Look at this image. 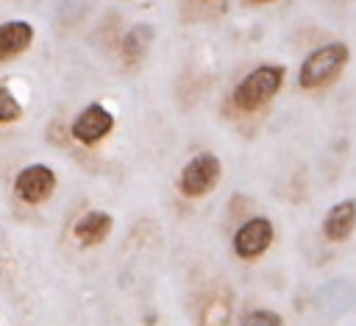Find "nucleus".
Returning a JSON list of instances; mask_svg holds the SVG:
<instances>
[{"instance_id":"nucleus-1","label":"nucleus","mask_w":356,"mask_h":326,"mask_svg":"<svg viewBox=\"0 0 356 326\" xmlns=\"http://www.w3.org/2000/svg\"><path fill=\"white\" fill-rule=\"evenodd\" d=\"M284 81H286L284 64H259L250 72H245V78L234 86L231 106L242 114H253V111L264 109L284 89Z\"/></svg>"},{"instance_id":"nucleus-2","label":"nucleus","mask_w":356,"mask_h":326,"mask_svg":"<svg viewBox=\"0 0 356 326\" xmlns=\"http://www.w3.org/2000/svg\"><path fill=\"white\" fill-rule=\"evenodd\" d=\"M350 61V47L342 42V39H334V42H325L320 47H314L298 67V86L300 89H320V86H328L334 84L342 70L348 67Z\"/></svg>"},{"instance_id":"nucleus-3","label":"nucleus","mask_w":356,"mask_h":326,"mask_svg":"<svg viewBox=\"0 0 356 326\" xmlns=\"http://www.w3.org/2000/svg\"><path fill=\"white\" fill-rule=\"evenodd\" d=\"M222 178V162L214 150H197L178 176V189L184 198H203L217 189Z\"/></svg>"},{"instance_id":"nucleus-4","label":"nucleus","mask_w":356,"mask_h":326,"mask_svg":"<svg viewBox=\"0 0 356 326\" xmlns=\"http://www.w3.org/2000/svg\"><path fill=\"white\" fill-rule=\"evenodd\" d=\"M58 187V176L50 164L44 162H33V164H25L17 176H14V195L28 203V206H39L44 201H50V195L56 192Z\"/></svg>"},{"instance_id":"nucleus-5","label":"nucleus","mask_w":356,"mask_h":326,"mask_svg":"<svg viewBox=\"0 0 356 326\" xmlns=\"http://www.w3.org/2000/svg\"><path fill=\"white\" fill-rule=\"evenodd\" d=\"M275 240V226L273 220L256 215V217H248L236 231H234V254L242 259V262H253L259 256L267 254V248L273 245Z\"/></svg>"},{"instance_id":"nucleus-6","label":"nucleus","mask_w":356,"mask_h":326,"mask_svg":"<svg viewBox=\"0 0 356 326\" xmlns=\"http://www.w3.org/2000/svg\"><path fill=\"white\" fill-rule=\"evenodd\" d=\"M114 123H117L114 114L103 103H89V106H83L75 114V120L70 125V134L81 145H89L92 148V145H97L100 139H106L114 131Z\"/></svg>"},{"instance_id":"nucleus-7","label":"nucleus","mask_w":356,"mask_h":326,"mask_svg":"<svg viewBox=\"0 0 356 326\" xmlns=\"http://www.w3.org/2000/svg\"><path fill=\"white\" fill-rule=\"evenodd\" d=\"M156 42V25L153 22H134L125 33H122V42H120V59H122V67L134 70L139 67L150 47Z\"/></svg>"},{"instance_id":"nucleus-8","label":"nucleus","mask_w":356,"mask_h":326,"mask_svg":"<svg viewBox=\"0 0 356 326\" xmlns=\"http://www.w3.org/2000/svg\"><path fill=\"white\" fill-rule=\"evenodd\" d=\"M114 228V217L111 212L106 209H86L75 223H72V237L78 245L83 248H95V245H103L108 240Z\"/></svg>"},{"instance_id":"nucleus-9","label":"nucleus","mask_w":356,"mask_h":326,"mask_svg":"<svg viewBox=\"0 0 356 326\" xmlns=\"http://www.w3.org/2000/svg\"><path fill=\"white\" fill-rule=\"evenodd\" d=\"M356 231V198H342L328 206L323 217V237L328 242H345Z\"/></svg>"},{"instance_id":"nucleus-10","label":"nucleus","mask_w":356,"mask_h":326,"mask_svg":"<svg viewBox=\"0 0 356 326\" xmlns=\"http://www.w3.org/2000/svg\"><path fill=\"white\" fill-rule=\"evenodd\" d=\"M33 25L25 20H6L0 22V61L19 59L33 45Z\"/></svg>"},{"instance_id":"nucleus-11","label":"nucleus","mask_w":356,"mask_h":326,"mask_svg":"<svg viewBox=\"0 0 356 326\" xmlns=\"http://www.w3.org/2000/svg\"><path fill=\"white\" fill-rule=\"evenodd\" d=\"M22 117V103L17 100V95L0 84V125H8V123H17Z\"/></svg>"},{"instance_id":"nucleus-12","label":"nucleus","mask_w":356,"mask_h":326,"mask_svg":"<svg viewBox=\"0 0 356 326\" xmlns=\"http://www.w3.org/2000/svg\"><path fill=\"white\" fill-rule=\"evenodd\" d=\"M239 323H259V326H278V323H284V318L278 315V312H273V309H248L242 318H239Z\"/></svg>"},{"instance_id":"nucleus-13","label":"nucleus","mask_w":356,"mask_h":326,"mask_svg":"<svg viewBox=\"0 0 356 326\" xmlns=\"http://www.w3.org/2000/svg\"><path fill=\"white\" fill-rule=\"evenodd\" d=\"M245 3H250V6H267V3H275V0H245Z\"/></svg>"},{"instance_id":"nucleus-14","label":"nucleus","mask_w":356,"mask_h":326,"mask_svg":"<svg viewBox=\"0 0 356 326\" xmlns=\"http://www.w3.org/2000/svg\"><path fill=\"white\" fill-rule=\"evenodd\" d=\"M206 3H209V0H206Z\"/></svg>"}]
</instances>
